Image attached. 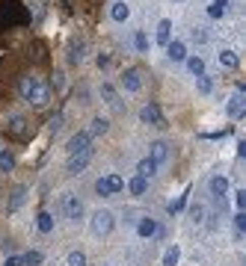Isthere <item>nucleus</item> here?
<instances>
[{
  "label": "nucleus",
  "instance_id": "f257e3e1",
  "mask_svg": "<svg viewBox=\"0 0 246 266\" xmlns=\"http://www.w3.org/2000/svg\"><path fill=\"white\" fill-rule=\"evenodd\" d=\"M125 189V177L122 175H116V172H110V175H104V177H98L95 180V193L98 195H119Z\"/></svg>",
  "mask_w": 246,
  "mask_h": 266
},
{
  "label": "nucleus",
  "instance_id": "f03ea898",
  "mask_svg": "<svg viewBox=\"0 0 246 266\" xmlns=\"http://www.w3.org/2000/svg\"><path fill=\"white\" fill-rule=\"evenodd\" d=\"M33 106H48L51 104V86L48 83H42V80H36V86L30 89V98H27Z\"/></svg>",
  "mask_w": 246,
  "mask_h": 266
},
{
  "label": "nucleus",
  "instance_id": "7ed1b4c3",
  "mask_svg": "<svg viewBox=\"0 0 246 266\" xmlns=\"http://www.w3.org/2000/svg\"><path fill=\"white\" fill-rule=\"evenodd\" d=\"M89 145H92V136H89L86 130H80V133H74V136L69 139V148H66V151H69V157H74V154H83V151H92Z\"/></svg>",
  "mask_w": 246,
  "mask_h": 266
},
{
  "label": "nucleus",
  "instance_id": "20e7f679",
  "mask_svg": "<svg viewBox=\"0 0 246 266\" xmlns=\"http://www.w3.org/2000/svg\"><path fill=\"white\" fill-rule=\"evenodd\" d=\"M140 122L151 124V127H163V112H160V106L158 104H145L140 109Z\"/></svg>",
  "mask_w": 246,
  "mask_h": 266
},
{
  "label": "nucleus",
  "instance_id": "39448f33",
  "mask_svg": "<svg viewBox=\"0 0 246 266\" xmlns=\"http://www.w3.org/2000/svg\"><path fill=\"white\" fill-rule=\"evenodd\" d=\"M63 213H66V219L77 222V219L83 216V204H80V198H77V195H66V198H63Z\"/></svg>",
  "mask_w": 246,
  "mask_h": 266
},
{
  "label": "nucleus",
  "instance_id": "423d86ee",
  "mask_svg": "<svg viewBox=\"0 0 246 266\" xmlns=\"http://www.w3.org/2000/svg\"><path fill=\"white\" fill-rule=\"evenodd\" d=\"M92 231L95 234H110L113 231V213L110 210H98L92 216Z\"/></svg>",
  "mask_w": 246,
  "mask_h": 266
},
{
  "label": "nucleus",
  "instance_id": "0eeeda50",
  "mask_svg": "<svg viewBox=\"0 0 246 266\" xmlns=\"http://www.w3.org/2000/svg\"><path fill=\"white\" fill-rule=\"evenodd\" d=\"M122 86L128 89V92H140V89H142V74H140V68H125L122 71Z\"/></svg>",
  "mask_w": 246,
  "mask_h": 266
},
{
  "label": "nucleus",
  "instance_id": "6e6552de",
  "mask_svg": "<svg viewBox=\"0 0 246 266\" xmlns=\"http://www.w3.org/2000/svg\"><path fill=\"white\" fill-rule=\"evenodd\" d=\"M166 157H169V145H166V142H151L148 160H151L155 166H160V163H166Z\"/></svg>",
  "mask_w": 246,
  "mask_h": 266
},
{
  "label": "nucleus",
  "instance_id": "1a4fd4ad",
  "mask_svg": "<svg viewBox=\"0 0 246 266\" xmlns=\"http://www.w3.org/2000/svg\"><path fill=\"white\" fill-rule=\"evenodd\" d=\"M89 160H92V151H83V154H74L69 160V175H77V172H83L89 166Z\"/></svg>",
  "mask_w": 246,
  "mask_h": 266
},
{
  "label": "nucleus",
  "instance_id": "9d476101",
  "mask_svg": "<svg viewBox=\"0 0 246 266\" xmlns=\"http://www.w3.org/2000/svg\"><path fill=\"white\" fill-rule=\"evenodd\" d=\"M24 201H27V189H24V186H15V189L9 193V201H6V210H9V213H15L18 207L24 204Z\"/></svg>",
  "mask_w": 246,
  "mask_h": 266
},
{
  "label": "nucleus",
  "instance_id": "9b49d317",
  "mask_svg": "<svg viewBox=\"0 0 246 266\" xmlns=\"http://www.w3.org/2000/svg\"><path fill=\"white\" fill-rule=\"evenodd\" d=\"M110 18H113V21H119V24L128 21V18H131V6H128L125 0H116V3L110 6Z\"/></svg>",
  "mask_w": 246,
  "mask_h": 266
},
{
  "label": "nucleus",
  "instance_id": "f8f14e48",
  "mask_svg": "<svg viewBox=\"0 0 246 266\" xmlns=\"http://www.w3.org/2000/svg\"><path fill=\"white\" fill-rule=\"evenodd\" d=\"M166 56H169L172 62H184V59H187V48H184V42H169V45H166Z\"/></svg>",
  "mask_w": 246,
  "mask_h": 266
},
{
  "label": "nucleus",
  "instance_id": "ddd939ff",
  "mask_svg": "<svg viewBox=\"0 0 246 266\" xmlns=\"http://www.w3.org/2000/svg\"><path fill=\"white\" fill-rule=\"evenodd\" d=\"M169 42H172V21H169V18H163V21L158 24V45L166 48Z\"/></svg>",
  "mask_w": 246,
  "mask_h": 266
},
{
  "label": "nucleus",
  "instance_id": "4468645a",
  "mask_svg": "<svg viewBox=\"0 0 246 266\" xmlns=\"http://www.w3.org/2000/svg\"><path fill=\"white\" fill-rule=\"evenodd\" d=\"M226 193H229V180H226L223 175H213L211 177V195L213 198H223Z\"/></svg>",
  "mask_w": 246,
  "mask_h": 266
},
{
  "label": "nucleus",
  "instance_id": "2eb2a0df",
  "mask_svg": "<svg viewBox=\"0 0 246 266\" xmlns=\"http://www.w3.org/2000/svg\"><path fill=\"white\" fill-rule=\"evenodd\" d=\"M226 109H229L231 119H237V116L243 112V95H240V92H234V95L229 98V106H226Z\"/></svg>",
  "mask_w": 246,
  "mask_h": 266
},
{
  "label": "nucleus",
  "instance_id": "dca6fc26",
  "mask_svg": "<svg viewBox=\"0 0 246 266\" xmlns=\"http://www.w3.org/2000/svg\"><path fill=\"white\" fill-rule=\"evenodd\" d=\"M137 234H140V237H155V234H158V222H155V219H148V216H145V219H140Z\"/></svg>",
  "mask_w": 246,
  "mask_h": 266
},
{
  "label": "nucleus",
  "instance_id": "f3484780",
  "mask_svg": "<svg viewBox=\"0 0 246 266\" xmlns=\"http://www.w3.org/2000/svg\"><path fill=\"white\" fill-rule=\"evenodd\" d=\"M184 62H187V68H190L193 77H202V74H205V59H202V56H187Z\"/></svg>",
  "mask_w": 246,
  "mask_h": 266
},
{
  "label": "nucleus",
  "instance_id": "a211bd4d",
  "mask_svg": "<svg viewBox=\"0 0 246 266\" xmlns=\"http://www.w3.org/2000/svg\"><path fill=\"white\" fill-rule=\"evenodd\" d=\"M128 189H131V195H145V189H148V177L137 175L131 183H128Z\"/></svg>",
  "mask_w": 246,
  "mask_h": 266
},
{
  "label": "nucleus",
  "instance_id": "6ab92c4d",
  "mask_svg": "<svg viewBox=\"0 0 246 266\" xmlns=\"http://www.w3.org/2000/svg\"><path fill=\"white\" fill-rule=\"evenodd\" d=\"M220 65H226V68H237L240 65V56L234 51H220Z\"/></svg>",
  "mask_w": 246,
  "mask_h": 266
},
{
  "label": "nucleus",
  "instance_id": "aec40b11",
  "mask_svg": "<svg viewBox=\"0 0 246 266\" xmlns=\"http://www.w3.org/2000/svg\"><path fill=\"white\" fill-rule=\"evenodd\" d=\"M12 169H15V154L9 148H3L0 151V172H12Z\"/></svg>",
  "mask_w": 246,
  "mask_h": 266
},
{
  "label": "nucleus",
  "instance_id": "412c9836",
  "mask_svg": "<svg viewBox=\"0 0 246 266\" xmlns=\"http://www.w3.org/2000/svg\"><path fill=\"white\" fill-rule=\"evenodd\" d=\"M107 130H110V122H107V119H92V127H89L86 133L89 136H104Z\"/></svg>",
  "mask_w": 246,
  "mask_h": 266
},
{
  "label": "nucleus",
  "instance_id": "4be33fe9",
  "mask_svg": "<svg viewBox=\"0 0 246 266\" xmlns=\"http://www.w3.org/2000/svg\"><path fill=\"white\" fill-rule=\"evenodd\" d=\"M36 80H39V77H33V74H27V77H21V83H18V92H21V98H24V101L30 98V89L36 86Z\"/></svg>",
  "mask_w": 246,
  "mask_h": 266
},
{
  "label": "nucleus",
  "instance_id": "5701e85b",
  "mask_svg": "<svg viewBox=\"0 0 246 266\" xmlns=\"http://www.w3.org/2000/svg\"><path fill=\"white\" fill-rule=\"evenodd\" d=\"M36 225H39V231H42V234H51V231H53V216L48 210H42V213H39V222H36Z\"/></svg>",
  "mask_w": 246,
  "mask_h": 266
},
{
  "label": "nucleus",
  "instance_id": "b1692460",
  "mask_svg": "<svg viewBox=\"0 0 246 266\" xmlns=\"http://www.w3.org/2000/svg\"><path fill=\"white\" fill-rule=\"evenodd\" d=\"M155 172H158V166H155V163H151V160L145 157V160H140V163H137V175H142V177H151L155 175Z\"/></svg>",
  "mask_w": 246,
  "mask_h": 266
},
{
  "label": "nucleus",
  "instance_id": "393cba45",
  "mask_svg": "<svg viewBox=\"0 0 246 266\" xmlns=\"http://www.w3.org/2000/svg\"><path fill=\"white\" fill-rule=\"evenodd\" d=\"M42 260H45V257H42V251H27V254H24V257H21V266H42Z\"/></svg>",
  "mask_w": 246,
  "mask_h": 266
},
{
  "label": "nucleus",
  "instance_id": "a878e982",
  "mask_svg": "<svg viewBox=\"0 0 246 266\" xmlns=\"http://www.w3.org/2000/svg\"><path fill=\"white\" fill-rule=\"evenodd\" d=\"M178 260H181V248L172 246L166 254H163V266H178Z\"/></svg>",
  "mask_w": 246,
  "mask_h": 266
},
{
  "label": "nucleus",
  "instance_id": "bb28decb",
  "mask_svg": "<svg viewBox=\"0 0 246 266\" xmlns=\"http://www.w3.org/2000/svg\"><path fill=\"white\" fill-rule=\"evenodd\" d=\"M196 89L202 92V95H211V89H213V80L208 77V74H202V77H196Z\"/></svg>",
  "mask_w": 246,
  "mask_h": 266
},
{
  "label": "nucleus",
  "instance_id": "cd10ccee",
  "mask_svg": "<svg viewBox=\"0 0 246 266\" xmlns=\"http://www.w3.org/2000/svg\"><path fill=\"white\" fill-rule=\"evenodd\" d=\"M80 59H83V42H77V45H71L69 48V62L71 65H77Z\"/></svg>",
  "mask_w": 246,
  "mask_h": 266
},
{
  "label": "nucleus",
  "instance_id": "c85d7f7f",
  "mask_svg": "<svg viewBox=\"0 0 246 266\" xmlns=\"http://www.w3.org/2000/svg\"><path fill=\"white\" fill-rule=\"evenodd\" d=\"M148 45H151V42H148V35H145V33H137V35H134V48H137L140 53L148 51Z\"/></svg>",
  "mask_w": 246,
  "mask_h": 266
},
{
  "label": "nucleus",
  "instance_id": "c756f323",
  "mask_svg": "<svg viewBox=\"0 0 246 266\" xmlns=\"http://www.w3.org/2000/svg\"><path fill=\"white\" fill-rule=\"evenodd\" d=\"M101 95L107 98V104H110V106H119V101H116V89L110 86V83H104V86H101Z\"/></svg>",
  "mask_w": 246,
  "mask_h": 266
},
{
  "label": "nucleus",
  "instance_id": "7c9ffc66",
  "mask_svg": "<svg viewBox=\"0 0 246 266\" xmlns=\"http://www.w3.org/2000/svg\"><path fill=\"white\" fill-rule=\"evenodd\" d=\"M9 133H15V136L24 133V119H21V116H12V119H9Z\"/></svg>",
  "mask_w": 246,
  "mask_h": 266
},
{
  "label": "nucleus",
  "instance_id": "2f4dec72",
  "mask_svg": "<svg viewBox=\"0 0 246 266\" xmlns=\"http://www.w3.org/2000/svg\"><path fill=\"white\" fill-rule=\"evenodd\" d=\"M69 266H86V254H83V251H71L69 254Z\"/></svg>",
  "mask_w": 246,
  "mask_h": 266
},
{
  "label": "nucleus",
  "instance_id": "473e14b6",
  "mask_svg": "<svg viewBox=\"0 0 246 266\" xmlns=\"http://www.w3.org/2000/svg\"><path fill=\"white\" fill-rule=\"evenodd\" d=\"M202 216H205V207H202V204H193V207H190V219H193V222H202Z\"/></svg>",
  "mask_w": 246,
  "mask_h": 266
},
{
  "label": "nucleus",
  "instance_id": "72a5a7b5",
  "mask_svg": "<svg viewBox=\"0 0 246 266\" xmlns=\"http://www.w3.org/2000/svg\"><path fill=\"white\" fill-rule=\"evenodd\" d=\"M59 127H63V116H53L51 122H48V130H51V133H56Z\"/></svg>",
  "mask_w": 246,
  "mask_h": 266
},
{
  "label": "nucleus",
  "instance_id": "f704fd0d",
  "mask_svg": "<svg viewBox=\"0 0 246 266\" xmlns=\"http://www.w3.org/2000/svg\"><path fill=\"white\" fill-rule=\"evenodd\" d=\"M234 228H237V231H246V213L243 210L234 216Z\"/></svg>",
  "mask_w": 246,
  "mask_h": 266
},
{
  "label": "nucleus",
  "instance_id": "c9c22d12",
  "mask_svg": "<svg viewBox=\"0 0 246 266\" xmlns=\"http://www.w3.org/2000/svg\"><path fill=\"white\" fill-rule=\"evenodd\" d=\"M234 204H237L240 210L246 207V193H243V189H237V193H234Z\"/></svg>",
  "mask_w": 246,
  "mask_h": 266
},
{
  "label": "nucleus",
  "instance_id": "e433bc0d",
  "mask_svg": "<svg viewBox=\"0 0 246 266\" xmlns=\"http://www.w3.org/2000/svg\"><path fill=\"white\" fill-rule=\"evenodd\" d=\"M63 83H66V80H63V71H53V80H51V86H63Z\"/></svg>",
  "mask_w": 246,
  "mask_h": 266
},
{
  "label": "nucleus",
  "instance_id": "4c0bfd02",
  "mask_svg": "<svg viewBox=\"0 0 246 266\" xmlns=\"http://www.w3.org/2000/svg\"><path fill=\"white\" fill-rule=\"evenodd\" d=\"M95 62H98V68H107V65H110V56H107V53H98Z\"/></svg>",
  "mask_w": 246,
  "mask_h": 266
},
{
  "label": "nucleus",
  "instance_id": "58836bf2",
  "mask_svg": "<svg viewBox=\"0 0 246 266\" xmlns=\"http://www.w3.org/2000/svg\"><path fill=\"white\" fill-rule=\"evenodd\" d=\"M187 195H190V193H184V195H181V198L175 201V204H172V213H175V210H181V207L187 204Z\"/></svg>",
  "mask_w": 246,
  "mask_h": 266
},
{
  "label": "nucleus",
  "instance_id": "ea45409f",
  "mask_svg": "<svg viewBox=\"0 0 246 266\" xmlns=\"http://www.w3.org/2000/svg\"><path fill=\"white\" fill-rule=\"evenodd\" d=\"M3 266H21V257H6V263Z\"/></svg>",
  "mask_w": 246,
  "mask_h": 266
},
{
  "label": "nucleus",
  "instance_id": "a19ab883",
  "mask_svg": "<svg viewBox=\"0 0 246 266\" xmlns=\"http://www.w3.org/2000/svg\"><path fill=\"white\" fill-rule=\"evenodd\" d=\"M193 39H196V42H205V39H208V35L202 33V30H193Z\"/></svg>",
  "mask_w": 246,
  "mask_h": 266
},
{
  "label": "nucleus",
  "instance_id": "79ce46f5",
  "mask_svg": "<svg viewBox=\"0 0 246 266\" xmlns=\"http://www.w3.org/2000/svg\"><path fill=\"white\" fill-rule=\"evenodd\" d=\"M213 6H220V9H226V6H229V0H213Z\"/></svg>",
  "mask_w": 246,
  "mask_h": 266
},
{
  "label": "nucleus",
  "instance_id": "37998d69",
  "mask_svg": "<svg viewBox=\"0 0 246 266\" xmlns=\"http://www.w3.org/2000/svg\"><path fill=\"white\" fill-rule=\"evenodd\" d=\"M178 3H181V0H178Z\"/></svg>",
  "mask_w": 246,
  "mask_h": 266
}]
</instances>
